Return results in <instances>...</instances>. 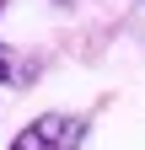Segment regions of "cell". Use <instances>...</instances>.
Listing matches in <instances>:
<instances>
[{"label": "cell", "mask_w": 145, "mask_h": 150, "mask_svg": "<svg viewBox=\"0 0 145 150\" xmlns=\"http://www.w3.org/2000/svg\"><path fill=\"white\" fill-rule=\"evenodd\" d=\"M0 16H6V0H0Z\"/></svg>", "instance_id": "3"}, {"label": "cell", "mask_w": 145, "mask_h": 150, "mask_svg": "<svg viewBox=\"0 0 145 150\" xmlns=\"http://www.w3.org/2000/svg\"><path fill=\"white\" fill-rule=\"evenodd\" d=\"M59 6H70V0H59Z\"/></svg>", "instance_id": "4"}, {"label": "cell", "mask_w": 145, "mask_h": 150, "mask_svg": "<svg viewBox=\"0 0 145 150\" xmlns=\"http://www.w3.org/2000/svg\"><path fill=\"white\" fill-rule=\"evenodd\" d=\"M81 145H86V118L81 112H38L11 139V150H81Z\"/></svg>", "instance_id": "1"}, {"label": "cell", "mask_w": 145, "mask_h": 150, "mask_svg": "<svg viewBox=\"0 0 145 150\" xmlns=\"http://www.w3.org/2000/svg\"><path fill=\"white\" fill-rule=\"evenodd\" d=\"M32 75H38V64H32V59H22L11 43H0V86H27Z\"/></svg>", "instance_id": "2"}]
</instances>
